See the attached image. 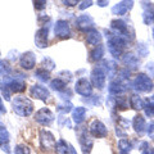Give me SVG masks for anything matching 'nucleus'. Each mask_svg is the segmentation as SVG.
I'll use <instances>...</instances> for the list:
<instances>
[{
    "mask_svg": "<svg viewBox=\"0 0 154 154\" xmlns=\"http://www.w3.org/2000/svg\"><path fill=\"white\" fill-rule=\"evenodd\" d=\"M0 81H3V82L7 84L12 93L19 94V93H23V91L26 90V81L23 77L5 76V77H3V79H0Z\"/></svg>",
    "mask_w": 154,
    "mask_h": 154,
    "instance_id": "0eeeda50",
    "label": "nucleus"
},
{
    "mask_svg": "<svg viewBox=\"0 0 154 154\" xmlns=\"http://www.w3.org/2000/svg\"><path fill=\"white\" fill-rule=\"evenodd\" d=\"M0 90H2V95H3V99L5 100H11V96H12V91L9 89V86L3 82V81H0Z\"/></svg>",
    "mask_w": 154,
    "mask_h": 154,
    "instance_id": "f704fd0d",
    "label": "nucleus"
},
{
    "mask_svg": "<svg viewBox=\"0 0 154 154\" xmlns=\"http://www.w3.org/2000/svg\"><path fill=\"white\" fill-rule=\"evenodd\" d=\"M153 12H149V11L144 12L143 18H144V23H145V25H150V23L153 22Z\"/></svg>",
    "mask_w": 154,
    "mask_h": 154,
    "instance_id": "a19ab883",
    "label": "nucleus"
},
{
    "mask_svg": "<svg viewBox=\"0 0 154 154\" xmlns=\"http://www.w3.org/2000/svg\"><path fill=\"white\" fill-rule=\"evenodd\" d=\"M144 110H145V114L148 116V117H154V104L146 103Z\"/></svg>",
    "mask_w": 154,
    "mask_h": 154,
    "instance_id": "79ce46f5",
    "label": "nucleus"
},
{
    "mask_svg": "<svg viewBox=\"0 0 154 154\" xmlns=\"http://www.w3.org/2000/svg\"><path fill=\"white\" fill-rule=\"evenodd\" d=\"M58 110H59V112H62V113H68V112H72V104L69 103V102H64L63 104H59L58 105Z\"/></svg>",
    "mask_w": 154,
    "mask_h": 154,
    "instance_id": "4c0bfd02",
    "label": "nucleus"
},
{
    "mask_svg": "<svg viewBox=\"0 0 154 154\" xmlns=\"http://www.w3.org/2000/svg\"><path fill=\"white\" fill-rule=\"evenodd\" d=\"M118 148H119V152L128 153L134 148V145H132V143L128 139H121V140L118 141Z\"/></svg>",
    "mask_w": 154,
    "mask_h": 154,
    "instance_id": "473e14b6",
    "label": "nucleus"
},
{
    "mask_svg": "<svg viewBox=\"0 0 154 154\" xmlns=\"http://www.w3.org/2000/svg\"><path fill=\"white\" fill-rule=\"evenodd\" d=\"M149 154H154V148H150V152H149Z\"/></svg>",
    "mask_w": 154,
    "mask_h": 154,
    "instance_id": "3c124183",
    "label": "nucleus"
},
{
    "mask_svg": "<svg viewBox=\"0 0 154 154\" xmlns=\"http://www.w3.org/2000/svg\"><path fill=\"white\" fill-rule=\"evenodd\" d=\"M118 154H128V153H123V152H119Z\"/></svg>",
    "mask_w": 154,
    "mask_h": 154,
    "instance_id": "603ef678",
    "label": "nucleus"
},
{
    "mask_svg": "<svg viewBox=\"0 0 154 154\" xmlns=\"http://www.w3.org/2000/svg\"><path fill=\"white\" fill-rule=\"evenodd\" d=\"M49 42V27L42 26L35 33V44L40 49H45Z\"/></svg>",
    "mask_w": 154,
    "mask_h": 154,
    "instance_id": "4468645a",
    "label": "nucleus"
},
{
    "mask_svg": "<svg viewBox=\"0 0 154 154\" xmlns=\"http://www.w3.org/2000/svg\"><path fill=\"white\" fill-rule=\"evenodd\" d=\"M132 86L137 93H149V91L153 90L154 82L150 77H149V75L140 72V73H137L136 77H135Z\"/></svg>",
    "mask_w": 154,
    "mask_h": 154,
    "instance_id": "20e7f679",
    "label": "nucleus"
},
{
    "mask_svg": "<svg viewBox=\"0 0 154 154\" xmlns=\"http://www.w3.org/2000/svg\"><path fill=\"white\" fill-rule=\"evenodd\" d=\"M128 84H130L128 81H121V80H118V79L110 81L109 88H108L109 94L113 95V96H121L123 93H126Z\"/></svg>",
    "mask_w": 154,
    "mask_h": 154,
    "instance_id": "dca6fc26",
    "label": "nucleus"
},
{
    "mask_svg": "<svg viewBox=\"0 0 154 154\" xmlns=\"http://www.w3.org/2000/svg\"><path fill=\"white\" fill-rule=\"evenodd\" d=\"M7 112V109L5 107H4V103H3V98L0 96V113H5Z\"/></svg>",
    "mask_w": 154,
    "mask_h": 154,
    "instance_id": "de8ad7c7",
    "label": "nucleus"
},
{
    "mask_svg": "<svg viewBox=\"0 0 154 154\" xmlns=\"http://www.w3.org/2000/svg\"><path fill=\"white\" fill-rule=\"evenodd\" d=\"M136 50H137V54H139V57H141V58L146 57V55L149 54V48L146 46L145 42H140V44L137 45Z\"/></svg>",
    "mask_w": 154,
    "mask_h": 154,
    "instance_id": "c9c22d12",
    "label": "nucleus"
},
{
    "mask_svg": "<svg viewBox=\"0 0 154 154\" xmlns=\"http://www.w3.org/2000/svg\"><path fill=\"white\" fill-rule=\"evenodd\" d=\"M35 77L38 81H41V82H49L50 81V72H48L44 68H37L35 71Z\"/></svg>",
    "mask_w": 154,
    "mask_h": 154,
    "instance_id": "c756f323",
    "label": "nucleus"
},
{
    "mask_svg": "<svg viewBox=\"0 0 154 154\" xmlns=\"http://www.w3.org/2000/svg\"><path fill=\"white\" fill-rule=\"evenodd\" d=\"M79 141H80L81 149H82V153L90 154L93 145H94V140H93V136L89 132V130H86V128L81 130V132L79 134Z\"/></svg>",
    "mask_w": 154,
    "mask_h": 154,
    "instance_id": "9b49d317",
    "label": "nucleus"
},
{
    "mask_svg": "<svg viewBox=\"0 0 154 154\" xmlns=\"http://www.w3.org/2000/svg\"><path fill=\"white\" fill-rule=\"evenodd\" d=\"M114 102H116V109L118 110H126L128 108V100L127 98L125 96H116L114 98Z\"/></svg>",
    "mask_w": 154,
    "mask_h": 154,
    "instance_id": "7c9ffc66",
    "label": "nucleus"
},
{
    "mask_svg": "<svg viewBox=\"0 0 154 154\" xmlns=\"http://www.w3.org/2000/svg\"><path fill=\"white\" fill-rule=\"evenodd\" d=\"M9 143H11V135H9V131L5 127V125L0 122V148H2L7 154L11 153Z\"/></svg>",
    "mask_w": 154,
    "mask_h": 154,
    "instance_id": "a211bd4d",
    "label": "nucleus"
},
{
    "mask_svg": "<svg viewBox=\"0 0 154 154\" xmlns=\"http://www.w3.org/2000/svg\"><path fill=\"white\" fill-rule=\"evenodd\" d=\"M130 107L135 110H143L145 108V102H144V99L140 95L134 94L130 96Z\"/></svg>",
    "mask_w": 154,
    "mask_h": 154,
    "instance_id": "393cba45",
    "label": "nucleus"
},
{
    "mask_svg": "<svg viewBox=\"0 0 154 154\" xmlns=\"http://www.w3.org/2000/svg\"><path fill=\"white\" fill-rule=\"evenodd\" d=\"M153 38H154V28H153Z\"/></svg>",
    "mask_w": 154,
    "mask_h": 154,
    "instance_id": "864d4df0",
    "label": "nucleus"
},
{
    "mask_svg": "<svg viewBox=\"0 0 154 154\" xmlns=\"http://www.w3.org/2000/svg\"><path fill=\"white\" fill-rule=\"evenodd\" d=\"M153 22H154V12H153Z\"/></svg>",
    "mask_w": 154,
    "mask_h": 154,
    "instance_id": "5fc2aeb1",
    "label": "nucleus"
},
{
    "mask_svg": "<svg viewBox=\"0 0 154 154\" xmlns=\"http://www.w3.org/2000/svg\"><path fill=\"white\" fill-rule=\"evenodd\" d=\"M54 33H55V37L60 38V40L69 38L71 37L69 23L67 21H64V19H59V21H57L55 26H54Z\"/></svg>",
    "mask_w": 154,
    "mask_h": 154,
    "instance_id": "f8f14e48",
    "label": "nucleus"
},
{
    "mask_svg": "<svg viewBox=\"0 0 154 154\" xmlns=\"http://www.w3.org/2000/svg\"><path fill=\"white\" fill-rule=\"evenodd\" d=\"M86 108L84 107H75L73 109H72V119H73V122L76 125H81L85 118H86Z\"/></svg>",
    "mask_w": 154,
    "mask_h": 154,
    "instance_id": "b1692460",
    "label": "nucleus"
},
{
    "mask_svg": "<svg viewBox=\"0 0 154 154\" xmlns=\"http://www.w3.org/2000/svg\"><path fill=\"white\" fill-rule=\"evenodd\" d=\"M89 132L93 137H98V139H103L108 136V128L107 126L100 121V119L95 118L90 122L89 125Z\"/></svg>",
    "mask_w": 154,
    "mask_h": 154,
    "instance_id": "6e6552de",
    "label": "nucleus"
},
{
    "mask_svg": "<svg viewBox=\"0 0 154 154\" xmlns=\"http://www.w3.org/2000/svg\"><path fill=\"white\" fill-rule=\"evenodd\" d=\"M122 63L128 71H132V69H136L139 67L140 60H139V58L135 55L134 53H125L122 55Z\"/></svg>",
    "mask_w": 154,
    "mask_h": 154,
    "instance_id": "aec40b11",
    "label": "nucleus"
},
{
    "mask_svg": "<svg viewBox=\"0 0 154 154\" xmlns=\"http://www.w3.org/2000/svg\"><path fill=\"white\" fill-rule=\"evenodd\" d=\"M13 112L21 116V117H28L33 112V103L31 99L26 98L23 95H18L12 100Z\"/></svg>",
    "mask_w": 154,
    "mask_h": 154,
    "instance_id": "f03ea898",
    "label": "nucleus"
},
{
    "mask_svg": "<svg viewBox=\"0 0 154 154\" xmlns=\"http://www.w3.org/2000/svg\"><path fill=\"white\" fill-rule=\"evenodd\" d=\"M19 66L26 71L32 69L33 67L36 66V55L33 54L32 51L23 53V54L21 55V58H19Z\"/></svg>",
    "mask_w": 154,
    "mask_h": 154,
    "instance_id": "f3484780",
    "label": "nucleus"
},
{
    "mask_svg": "<svg viewBox=\"0 0 154 154\" xmlns=\"http://www.w3.org/2000/svg\"><path fill=\"white\" fill-rule=\"evenodd\" d=\"M102 33H100V31H98L96 28H93V30H90L89 32H86V41H88V44L90 45H100L102 44Z\"/></svg>",
    "mask_w": 154,
    "mask_h": 154,
    "instance_id": "5701e85b",
    "label": "nucleus"
},
{
    "mask_svg": "<svg viewBox=\"0 0 154 154\" xmlns=\"http://www.w3.org/2000/svg\"><path fill=\"white\" fill-rule=\"evenodd\" d=\"M146 71L149 73V77H150V79H154V62L146 63Z\"/></svg>",
    "mask_w": 154,
    "mask_h": 154,
    "instance_id": "c03bdc74",
    "label": "nucleus"
},
{
    "mask_svg": "<svg viewBox=\"0 0 154 154\" xmlns=\"http://www.w3.org/2000/svg\"><path fill=\"white\" fill-rule=\"evenodd\" d=\"M104 68V71H105V73H107V76L109 77L110 80L113 81V79L116 76H117V73H118V67H117V63H116L114 60H110V59H105V60H103V63L100 64Z\"/></svg>",
    "mask_w": 154,
    "mask_h": 154,
    "instance_id": "4be33fe9",
    "label": "nucleus"
},
{
    "mask_svg": "<svg viewBox=\"0 0 154 154\" xmlns=\"http://www.w3.org/2000/svg\"><path fill=\"white\" fill-rule=\"evenodd\" d=\"M118 123H117V126H116V134L118 135V136H126V134H127V127H128V125L130 122L127 121V119H125L123 117H118Z\"/></svg>",
    "mask_w": 154,
    "mask_h": 154,
    "instance_id": "bb28decb",
    "label": "nucleus"
},
{
    "mask_svg": "<svg viewBox=\"0 0 154 154\" xmlns=\"http://www.w3.org/2000/svg\"><path fill=\"white\" fill-rule=\"evenodd\" d=\"M105 81H107V73L102 66H96L93 68L90 73V82L93 85V88L102 90L105 86Z\"/></svg>",
    "mask_w": 154,
    "mask_h": 154,
    "instance_id": "39448f33",
    "label": "nucleus"
},
{
    "mask_svg": "<svg viewBox=\"0 0 154 154\" xmlns=\"http://www.w3.org/2000/svg\"><path fill=\"white\" fill-rule=\"evenodd\" d=\"M38 139H40V146L44 152H51L57 146L55 136L49 130H40L38 132Z\"/></svg>",
    "mask_w": 154,
    "mask_h": 154,
    "instance_id": "423d86ee",
    "label": "nucleus"
},
{
    "mask_svg": "<svg viewBox=\"0 0 154 154\" xmlns=\"http://www.w3.org/2000/svg\"><path fill=\"white\" fill-rule=\"evenodd\" d=\"M96 4H98V5L99 7H102V8H104V7H107L108 5V2H107V0H104V2H102V0H98V2H96Z\"/></svg>",
    "mask_w": 154,
    "mask_h": 154,
    "instance_id": "09e8293b",
    "label": "nucleus"
},
{
    "mask_svg": "<svg viewBox=\"0 0 154 154\" xmlns=\"http://www.w3.org/2000/svg\"><path fill=\"white\" fill-rule=\"evenodd\" d=\"M12 72V67L8 60H0V79L9 76Z\"/></svg>",
    "mask_w": 154,
    "mask_h": 154,
    "instance_id": "2f4dec72",
    "label": "nucleus"
},
{
    "mask_svg": "<svg viewBox=\"0 0 154 154\" xmlns=\"http://www.w3.org/2000/svg\"><path fill=\"white\" fill-rule=\"evenodd\" d=\"M50 89L54 90V91H58V93H63V91H66V89H67V84L64 81H62L60 79L55 77L54 80L50 81Z\"/></svg>",
    "mask_w": 154,
    "mask_h": 154,
    "instance_id": "c85d7f7f",
    "label": "nucleus"
},
{
    "mask_svg": "<svg viewBox=\"0 0 154 154\" xmlns=\"http://www.w3.org/2000/svg\"><path fill=\"white\" fill-rule=\"evenodd\" d=\"M55 116L49 108H41L35 113V121L42 126H50L54 122Z\"/></svg>",
    "mask_w": 154,
    "mask_h": 154,
    "instance_id": "1a4fd4ad",
    "label": "nucleus"
},
{
    "mask_svg": "<svg viewBox=\"0 0 154 154\" xmlns=\"http://www.w3.org/2000/svg\"><path fill=\"white\" fill-rule=\"evenodd\" d=\"M33 5H35V9H37V11H41V9H45L46 8L48 2H45V0H42V2L37 0V2H33Z\"/></svg>",
    "mask_w": 154,
    "mask_h": 154,
    "instance_id": "37998d69",
    "label": "nucleus"
},
{
    "mask_svg": "<svg viewBox=\"0 0 154 154\" xmlns=\"http://www.w3.org/2000/svg\"><path fill=\"white\" fill-rule=\"evenodd\" d=\"M75 91L81 96H85L88 98L93 94V85H91L90 80L86 79V77H81L76 81L75 84Z\"/></svg>",
    "mask_w": 154,
    "mask_h": 154,
    "instance_id": "9d476101",
    "label": "nucleus"
},
{
    "mask_svg": "<svg viewBox=\"0 0 154 154\" xmlns=\"http://www.w3.org/2000/svg\"><path fill=\"white\" fill-rule=\"evenodd\" d=\"M110 30L113 31L114 35L122 37L123 40H126L127 42L131 41L135 36L134 30H131V27H130L123 19H118V18L113 19V21L110 22Z\"/></svg>",
    "mask_w": 154,
    "mask_h": 154,
    "instance_id": "7ed1b4c3",
    "label": "nucleus"
},
{
    "mask_svg": "<svg viewBox=\"0 0 154 154\" xmlns=\"http://www.w3.org/2000/svg\"><path fill=\"white\" fill-rule=\"evenodd\" d=\"M104 53H105V49H104V46L102 44L94 46L93 49H91V51H90V60L91 62L102 60L103 57H104Z\"/></svg>",
    "mask_w": 154,
    "mask_h": 154,
    "instance_id": "a878e982",
    "label": "nucleus"
},
{
    "mask_svg": "<svg viewBox=\"0 0 154 154\" xmlns=\"http://www.w3.org/2000/svg\"><path fill=\"white\" fill-rule=\"evenodd\" d=\"M63 4L66 7H75V5H77V4H80V3L77 2V0H72V2L71 0H64Z\"/></svg>",
    "mask_w": 154,
    "mask_h": 154,
    "instance_id": "49530a36",
    "label": "nucleus"
},
{
    "mask_svg": "<svg viewBox=\"0 0 154 154\" xmlns=\"http://www.w3.org/2000/svg\"><path fill=\"white\" fill-rule=\"evenodd\" d=\"M146 135L149 136V139H150L152 141H154V121L149 122L148 127H146Z\"/></svg>",
    "mask_w": 154,
    "mask_h": 154,
    "instance_id": "ea45409f",
    "label": "nucleus"
},
{
    "mask_svg": "<svg viewBox=\"0 0 154 154\" xmlns=\"http://www.w3.org/2000/svg\"><path fill=\"white\" fill-rule=\"evenodd\" d=\"M91 5H93V2H91V0H85V2L80 3L79 9H80V11H84V9H86V8H90Z\"/></svg>",
    "mask_w": 154,
    "mask_h": 154,
    "instance_id": "a18cd8bd",
    "label": "nucleus"
},
{
    "mask_svg": "<svg viewBox=\"0 0 154 154\" xmlns=\"http://www.w3.org/2000/svg\"><path fill=\"white\" fill-rule=\"evenodd\" d=\"M58 79H60L62 81H64L66 84H68L72 80V73L69 71H62V72H59V75H58Z\"/></svg>",
    "mask_w": 154,
    "mask_h": 154,
    "instance_id": "58836bf2",
    "label": "nucleus"
},
{
    "mask_svg": "<svg viewBox=\"0 0 154 154\" xmlns=\"http://www.w3.org/2000/svg\"><path fill=\"white\" fill-rule=\"evenodd\" d=\"M30 95L35 99L46 102V100L50 98V91L48 90L45 86H42L40 84H36V85H32L30 88Z\"/></svg>",
    "mask_w": 154,
    "mask_h": 154,
    "instance_id": "2eb2a0df",
    "label": "nucleus"
},
{
    "mask_svg": "<svg viewBox=\"0 0 154 154\" xmlns=\"http://www.w3.org/2000/svg\"><path fill=\"white\" fill-rule=\"evenodd\" d=\"M41 68L46 69L48 72L53 71V69L55 68V63H54V60L50 59L49 57H45L44 59H42V62H41Z\"/></svg>",
    "mask_w": 154,
    "mask_h": 154,
    "instance_id": "72a5a7b5",
    "label": "nucleus"
},
{
    "mask_svg": "<svg viewBox=\"0 0 154 154\" xmlns=\"http://www.w3.org/2000/svg\"><path fill=\"white\" fill-rule=\"evenodd\" d=\"M55 153L57 154H69L71 153V144L64 141L63 139L57 141V146H55Z\"/></svg>",
    "mask_w": 154,
    "mask_h": 154,
    "instance_id": "cd10ccee",
    "label": "nucleus"
},
{
    "mask_svg": "<svg viewBox=\"0 0 154 154\" xmlns=\"http://www.w3.org/2000/svg\"><path fill=\"white\" fill-rule=\"evenodd\" d=\"M105 35H107V41H108V50L110 53V55L113 58H121L123 55V50L127 45V41L123 40L122 37H119L114 33L109 32L105 30Z\"/></svg>",
    "mask_w": 154,
    "mask_h": 154,
    "instance_id": "f257e3e1",
    "label": "nucleus"
},
{
    "mask_svg": "<svg viewBox=\"0 0 154 154\" xmlns=\"http://www.w3.org/2000/svg\"><path fill=\"white\" fill-rule=\"evenodd\" d=\"M148 103H150V104H154V94L150 96V98H148Z\"/></svg>",
    "mask_w": 154,
    "mask_h": 154,
    "instance_id": "8fccbe9b",
    "label": "nucleus"
},
{
    "mask_svg": "<svg viewBox=\"0 0 154 154\" xmlns=\"http://www.w3.org/2000/svg\"><path fill=\"white\" fill-rule=\"evenodd\" d=\"M132 5H134V2H119V3L116 4V5H113L112 13L114 16H118V17L125 16V14L132 8Z\"/></svg>",
    "mask_w": 154,
    "mask_h": 154,
    "instance_id": "412c9836",
    "label": "nucleus"
},
{
    "mask_svg": "<svg viewBox=\"0 0 154 154\" xmlns=\"http://www.w3.org/2000/svg\"><path fill=\"white\" fill-rule=\"evenodd\" d=\"M132 127H134V131L136 132L139 136H143L144 134H146L148 125L145 122V118H144L141 114H136L132 119Z\"/></svg>",
    "mask_w": 154,
    "mask_h": 154,
    "instance_id": "6ab92c4d",
    "label": "nucleus"
},
{
    "mask_svg": "<svg viewBox=\"0 0 154 154\" xmlns=\"http://www.w3.org/2000/svg\"><path fill=\"white\" fill-rule=\"evenodd\" d=\"M14 154H31V150L25 144H18V145L14 148Z\"/></svg>",
    "mask_w": 154,
    "mask_h": 154,
    "instance_id": "e433bc0d",
    "label": "nucleus"
},
{
    "mask_svg": "<svg viewBox=\"0 0 154 154\" xmlns=\"http://www.w3.org/2000/svg\"><path fill=\"white\" fill-rule=\"evenodd\" d=\"M76 27L79 28L80 31H84V32H89L90 30H93L94 27V18L90 16V14H81L76 18Z\"/></svg>",
    "mask_w": 154,
    "mask_h": 154,
    "instance_id": "ddd939ff",
    "label": "nucleus"
}]
</instances>
